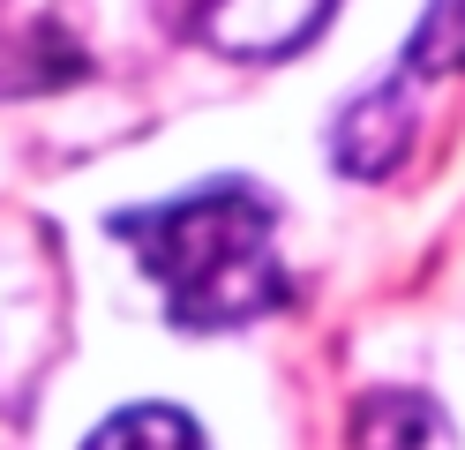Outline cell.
<instances>
[{"label": "cell", "instance_id": "6da1fadb", "mask_svg": "<svg viewBox=\"0 0 465 450\" xmlns=\"http://www.w3.org/2000/svg\"><path fill=\"white\" fill-rule=\"evenodd\" d=\"M121 240L165 285V308L188 330L248 323L285 300V263L271 248V203L255 188H203L188 203L135 210V218H121Z\"/></svg>", "mask_w": 465, "mask_h": 450}, {"label": "cell", "instance_id": "7a4b0ae2", "mask_svg": "<svg viewBox=\"0 0 465 450\" xmlns=\"http://www.w3.org/2000/svg\"><path fill=\"white\" fill-rule=\"evenodd\" d=\"M158 15L225 60H278L323 30L331 0H158Z\"/></svg>", "mask_w": 465, "mask_h": 450}, {"label": "cell", "instance_id": "3957f363", "mask_svg": "<svg viewBox=\"0 0 465 450\" xmlns=\"http://www.w3.org/2000/svg\"><path fill=\"white\" fill-rule=\"evenodd\" d=\"M83 0H0V98L83 75Z\"/></svg>", "mask_w": 465, "mask_h": 450}, {"label": "cell", "instance_id": "277c9868", "mask_svg": "<svg viewBox=\"0 0 465 450\" xmlns=\"http://www.w3.org/2000/svg\"><path fill=\"white\" fill-rule=\"evenodd\" d=\"M353 443L361 450H450V428L443 413L413 390H383V398H368L361 420H353Z\"/></svg>", "mask_w": 465, "mask_h": 450}, {"label": "cell", "instance_id": "5b68a950", "mask_svg": "<svg viewBox=\"0 0 465 450\" xmlns=\"http://www.w3.org/2000/svg\"><path fill=\"white\" fill-rule=\"evenodd\" d=\"M83 450H203V435H195V420L173 413V405H135L121 420H105Z\"/></svg>", "mask_w": 465, "mask_h": 450}, {"label": "cell", "instance_id": "8992f818", "mask_svg": "<svg viewBox=\"0 0 465 450\" xmlns=\"http://www.w3.org/2000/svg\"><path fill=\"white\" fill-rule=\"evenodd\" d=\"M405 68H465V0H435L428 23H420V38L413 53H405Z\"/></svg>", "mask_w": 465, "mask_h": 450}]
</instances>
